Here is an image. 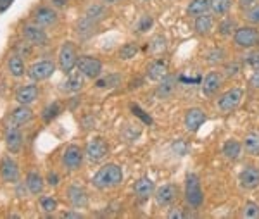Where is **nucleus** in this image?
<instances>
[{"label": "nucleus", "mask_w": 259, "mask_h": 219, "mask_svg": "<svg viewBox=\"0 0 259 219\" xmlns=\"http://www.w3.org/2000/svg\"><path fill=\"white\" fill-rule=\"evenodd\" d=\"M94 185L101 190H107L116 185H119L123 181V171L119 166L116 164H107L104 168H101L97 171V174L94 176Z\"/></svg>", "instance_id": "1"}, {"label": "nucleus", "mask_w": 259, "mask_h": 219, "mask_svg": "<svg viewBox=\"0 0 259 219\" xmlns=\"http://www.w3.org/2000/svg\"><path fill=\"white\" fill-rule=\"evenodd\" d=\"M185 198L192 207H201L204 195H202L201 181H199L197 174H188L185 180Z\"/></svg>", "instance_id": "2"}, {"label": "nucleus", "mask_w": 259, "mask_h": 219, "mask_svg": "<svg viewBox=\"0 0 259 219\" xmlns=\"http://www.w3.org/2000/svg\"><path fill=\"white\" fill-rule=\"evenodd\" d=\"M233 40L238 47L242 49H252L259 43V33L258 29L251 28V26H244V28L235 29Z\"/></svg>", "instance_id": "3"}, {"label": "nucleus", "mask_w": 259, "mask_h": 219, "mask_svg": "<svg viewBox=\"0 0 259 219\" xmlns=\"http://www.w3.org/2000/svg\"><path fill=\"white\" fill-rule=\"evenodd\" d=\"M79 73L86 78H99L102 73V62L95 57H90V55H83V57L78 59L76 62Z\"/></svg>", "instance_id": "4"}, {"label": "nucleus", "mask_w": 259, "mask_h": 219, "mask_svg": "<svg viewBox=\"0 0 259 219\" xmlns=\"http://www.w3.org/2000/svg\"><path fill=\"white\" fill-rule=\"evenodd\" d=\"M242 97H244V92L240 88H232V90L225 92L223 95L218 100V107L221 109L223 112H232L240 105Z\"/></svg>", "instance_id": "5"}, {"label": "nucleus", "mask_w": 259, "mask_h": 219, "mask_svg": "<svg viewBox=\"0 0 259 219\" xmlns=\"http://www.w3.org/2000/svg\"><path fill=\"white\" fill-rule=\"evenodd\" d=\"M55 64L52 61H40L36 64H33L28 71V76L33 81H42V79H47L54 74Z\"/></svg>", "instance_id": "6"}, {"label": "nucleus", "mask_w": 259, "mask_h": 219, "mask_svg": "<svg viewBox=\"0 0 259 219\" xmlns=\"http://www.w3.org/2000/svg\"><path fill=\"white\" fill-rule=\"evenodd\" d=\"M78 57H76V50L73 47V43H64L61 49V54H59V64L64 73H71V69L76 66Z\"/></svg>", "instance_id": "7"}, {"label": "nucleus", "mask_w": 259, "mask_h": 219, "mask_svg": "<svg viewBox=\"0 0 259 219\" xmlns=\"http://www.w3.org/2000/svg\"><path fill=\"white\" fill-rule=\"evenodd\" d=\"M238 181H240V187L245 190H254L259 187V169L256 166H249L244 171L238 174Z\"/></svg>", "instance_id": "8"}, {"label": "nucleus", "mask_w": 259, "mask_h": 219, "mask_svg": "<svg viewBox=\"0 0 259 219\" xmlns=\"http://www.w3.org/2000/svg\"><path fill=\"white\" fill-rule=\"evenodd\" d=\"M206 122V114L202 109L194 107V109H188L187 114H185V128L192 133H195L199 128Z\"/></svg>", "instance_id": "9"}, {"label": "nucleus", "mask_w": 259, "mask_h": 219, "mask_svg": "<svg viewBox=\"0 0 259 219\" xmlns=\"http://www.w3.org/2000/svg\"><path fill=\"white\" fill-rule=\"evenodd\" d=\"M177 187L175 185H162L161 188H157L155 190V202H157L159 205H162V207H166V205L173 204L175 202V198H177Z\"/></svg>", "instance_id": "10"}, {"label": "nucleus", "mask_w": 259, "mask_h": 219, "mask_svg": "<svg viewBox=\"0 0 259 219\" xmlns=\"http://www.w3.org/2000/svg\"><path fill=\"white\" fill-rule=\"evenodd\" d=\"M62 161H64V166L68 169H78L81 166L83 161V152L79 147L76 145H71L64 150V155H62Z\"/></svg>", "instance_id": "11"}, {"label": "nucleus", "mask_w": 259, "mask_h": 219, "mask_svg": "<svg viewBox=\"0 0 259 219\" xmlns=\"http://www.w3.org/2000/svg\"><path fill=\"white\" fill-rule=\"evenodd\" d=\"M85 154L90 161H101V159L105 157V154H107V145H105V142L101 140V138L92 140L90 144L86 145Z\"/></svg>", "instance_id": "12"}, {"label": "nucleus", "mask_w": 259, "mask_h": 219, "mask_svg": "<svg viewBox=\"0 0 259 219\" xmlns=\"http://www.w3.org/2000/svg\"><path fill=\"white\" fill-rule=\"evenodd\" d=\"M0 172H2V178L4 181H9V183H14L18 181L19 171H18V164L12 161L11 157H4L2 159V164H0Z\"/></svg>", "instance_id": "13"}, {"label": "nucleus", "mask_w": 259, "mask_h": 219, "mask_svg": "<svg viewBox=\"0 0 259 219\" xmlns=\"http://www.w3.org/2000/svg\"><path fill=\"white\" fill-rule=\"evenodd\" d=\"M220 86H221V76L212 71L209 74H206V78L202 79V94L214 95L216 92L220 90Z\"/></svg>", "instance_id": "14"}, {"label": "nucleus", "mask_w": 259, "mask_h": 219, "mask_svg": "<svg viewBox=\"0 0 259 219\" xmlns=\"http://www.w3.org/2000/svg\"><path fill=\"white\" fill-rule=\"evenodd\" d=\"M175 85H177V78L171 74H166L164 78L161 79V83H159L157 90H155V95L161 98H168L169 95L175 92Z\"/></svg>", "instance_id": "15"}, {"label": "nucleus", "mask_w": 259, "mask_h": 219, "mask_svg": "<svg viewBox=\"0 0 259 219\" xmlns=\"http://www.w3.org/2000/svg\"><path fill=\"white\" fill-rule=\"evenodd\" d=\"M133 190L140 198H149L155 192V185L151 178H140V180L135 183Z\"/></svg>", "instance_id": "16"}, {"label": "nucleus", "mask_w": 259, "mask_h": 219, "mask_svg": "<svg viewBox=\"0 0 259 219\" xmlns=\"http://www.w3.org/2000/svg\"><path fill=\"white\" fill-rule=\"evenodd\" d=\"M5 144H7L11 152H19L23 144V137H21V131L18 129V126H12V128L7 129V133H5Z\"/></svg>", "instance_id": "17"}, {"label": "nucleus", "mask_w": 259, "mask_h": 219, "mask_svg": "<svg viewBox=\"0 0 259 219\" xmlns=\"http://www.w3.org/2000/svg\"><path fill=\"white\" fill-rule=\"evenodd\" d=\"M38 97V88H36L35 85H28V86H23V88H19L18 94H16V98H18L19 104L23 105H28L31 104L35 98Z\"/></svg>", "instance_id": "18"}, {"label": "nucleus", "mask_w": 259, "mask_h": 219, "mask_svg": "<svg viewBox=\"0 0 259 219\" xmlns=\"http://www.w3.org/2000/svg\"><path fill=\"white\" fill-rule=\"evenodd\" d=\"M168 74V64L164 61H154L147 69V76L152 81H161Z\"/></svg>", "instance_id": "19"}, {"label": "nucleus", "mask_w": 259, "mask_h": 219, "mask_svg": "<svg viewBox=\"0 0 259 219\" xmlns=\"http://www.w3.org/2000/svg\"><path fill=\"white\" fill-rule=\"evenodd\" d=\"M25 38L33 45H43L47 42V35L43 33V29L36 28V26H28L25 28Z\"/></svg>", "instance_id": "20"}, {"label": "nucleus", "mask_w": 259, "mask_h": 219, "mask_svg": "<svg viewBox=\"0 0 259 219\" xmlns=\"http://www.w3.org/2000/svg\"><path fill=\"white\" fill-rule=\"evenodd\" d=\"M55 19H57V16H55V12L52 11V9L49 7H42L36 11L35 14V21L38 23V24H43V26H51L55 23Z\"/></svg>", "instance_id": "21"}, {"label": "nucleus", "mask_w": 259, "mask_h": 219, "mask_svg": "<svg viewBox=\"0 0 259 219\" xmlns=\"http://www.w3.org/2000/svg\"><path fill=\"white\" fill-rule=\"evenodd\" d=\"M211 9V2L209 0H192L190 4L187 7V12L190 16H201V14H206V12Z\"/></svg>", "instance_id": "22"}, {"label": "nucleus", "mask_w": 259, "mask_h": 219, "mask_svg": "<svg viewBox=\"0 0 259 219\" xmlns=\"http://www.w3.org/2000/svg\"><path fill=\"white\" fill-rule=\"evenodd\" d=\"M244 148L247 154L259 155V131H251L244 140Z\"/></svg>", "instance_id": "23"}, {"label": "nucleus", "mask_w": 259, "mask_h": 219, "mask_svg": "<svg viewBox=\"0 0 259 219\" xmlns=\"http://www.w3.org/2000/svg\"><path fill=\"white\" fill-rule=\"evenodd\" d=\"M212 29V18L206 12V14H201L197 16V19H195V31L199 33V35H207L209 31Z\"/></svg>", "instance_id": "24"}, {"label": "nucleus", "mask_w": 259, "mask_h": 219, "mask_svg": "<svg viewBox=\"0 0 259 219\" xmlns=\"http://www.w3.org/2000/svg\"><path fill=\"white\" fill-rule=\"evenodd\" d=\"M29 119H31V111H29L26 105H21V107H18L12 112L11 121H12V126H16V124H25Z\"/></svg>", "instance_id": "25"}, {"label": "nucleus", "mask_w": 259, "mask_h": 219, "mask_svg": "<svg viewBox=\"0 0 259 219\" xmlns=\"http://www.w3.org/2000/svg\"><path fill=\"white\" fill-rule=\"evenodd\" d=\"M69 200L75 207H83L86 205V194L79 187H71L69 188Z\"/></svg>", "instance_id": "26"}, {"label": "nucleus", "mask_w": 259, "mask_h": 219, "mask_svg": "<svg viewBox=\"0 0 259 219\" xmlns=\"http://www.w3.org/2000/svg\"><path fill=\"white\" fill-rule=\"evenodd\" d=\"M223 154L227 155L228 159H238L242 154V145L238 144L237 140H228L227 144L223 145Z\"/></svg>", "instance_id": "27"}, {"label": "nucleus", "mask_w": 259, "mask_h": 219, "mask_svg": "<svg viewBox=\"0 0 259 219\" xmlns=\"http://www.w3.org/2000/svg\"><path fill=\"white\" fill-rule=\"evenodd\" d=\"M26 185H28L31 194H40L43 188V180L38 172H29L28 178H26Z\"/></svg>", "instance_id": "28"}, {"label": "nucleus", "mask_w": 259, "mask_h": 219, "mask_svg": "<svg viewBox=\"0 0 259 219\" xmlns=\"http://www.w3.org/2000/svg\"><path fill=\"white\" fill-rule=\"evenodd\" d=\"M81 86H83V74L81 73H75V74L69 76V79L64 83V90L78 92V90H81Z\"/></svg>", "instance_id": "29"}, {"label": "nucleus", "mask_w": 259, "mask_h": 219, "mask_svg": "<svg viewBox=\"0 0 259 219\" xmlns=\"http://www.w3.org/2000/svg\"><path fill=\"white\" fill-rule=\"evenodd\" d=\"M211 2V9L214 14L221 16V14H227L232 7V2L233 0H209Z\"/></svg>", "instance_id": "30"}, {"label": "nucleus", "mask_w": 259, "mask_h": 219, "mask_svg": "<svg viewBox=\"0 0 259 219\" xmlns=\"http://www.w3.org/2000/svg\"><path fill=\"white\" fill-rule=\"evenodd\" d=\"M9 69H11L12 76H16V78L23 76V73H25V64H23L21 57H18V55L11 57V61H9Z\"/></svg>", "instance_id": "31"}, {"label": "nucleus", "mask_w": 259, "mask_h": 219, "mask_svg": "<svg viewBox=\"0 0 259 219\" xmlns=\"http://www.w3.org/2000/svg\"><path fill=\"white\" fill-rule=\"evenodd\" d=\"M138 54V45L137 43H126L119 49V57L121 59H133Z\"/></svg>", "instance_id": "32"}, {"label": "nucleus", "mask_w": 259, "mask_h": 219, "mask_svg": "<svg viewBox=\"0 0 259 219\" xmlns=\"http://www.w3.org/2000/svg\"><path fill=\"white\" fill-rule=\"evenodd\" d=\"M242 216L247 219H256L259 218V205L256 202H247L242 209Z\"/></svg>", "instance_id": "33"}, {"label": "nucleus", "mask_w": 259, "mask_h": 219, "mask_svg": "<svg viewBox=\"0 0 259 219\" xmlns=\"http://www.w3.org/2000/svg\"><path fill=\"white\" fill-rule=\"evenodd\" d=\"M149 49H151V52H154V54H161V52L166 49V38L161 35L155 36V38L152 40L151 45H149Z\"/></svg>", "instance_id": "34"}, {"label": "nucleus", "mask_w": 259, "mask_h": 219, "mask_svg": "<svg viewBox=\"0 0 259 219\" xmlns=\"http://www.w3.org/2000/svg\"><path fill=\"white\" fill-rule=\"evenodd\" d=\"M119 81H121V78H119L118 74H111V76H107V78H104V79H99L97 86H99V88H111V86L119 85Z\"/></svg>", "instance_id": "35"}, {"label": "nucleus", "mask_w": 259, "mask_h": 219, "mask_svg": "<svg viewBox=\"0 0 259 219\" xmlns=\"http://www.w3.org/2000/svg\"><path fill=\"white\" fill-rule=\"evenodd\" d=\"M245 18H247V21L252 23V24H259V4L251 5V9L245 12Z\"/></svg>", "instance_id": "36"}, {"label": "nucleus", "mask_w": 259, "mask_h": 219, "mask_svg": "<svg viewBox=\"0 0 259 219\" xmlns=\"http://www.w3.org/2000/svg\"><path fill=\"white\" fill-rule=\"evenodd\" d=\"M40 204H42L43 211H47V212H54L55 209H57V202H55V198H52V197H42Z\"/></svg>", "instance_id": "37"}, {"label": "nucleus", "mask_w": 259, "mask_h": 219, "mask_svg": "<svg viewBox=\"0 0 259 219\" xmlns=\"http://www.w3.org/2000/svg\"><path fill=\"white\" fill-rule=\"evenodd\" d=\"M59 104H52V105H49V107H45V111H43V121H51L52 118H55V116L59 114Z\"/></svg>", "instance_id": "38"}, {"label": "nucleus", "mask_w": 259, "mask_h": 219, "mask_svg": "<svg viewBox=\"0 0 259 219\" xmlns=\"http://www.w3.org/2000/svg\"><path fill=\"white\" fill-rule=\"evenodd\" d=\"M233 28H235V23L232 19H227V21H223L220 24V33L221 35H230L233 31Z\"/></svg>", "instance_id": "39"}, {"label": "nucleus", "mask_w": 259, "mask_h": 219, "mask_svg": "<svg viewBox=\"0 0 259 219\" xmlns=\"http://www.w3.org/2000/svg\"><path fill=\"white\" fill-rule=\"evenodd\" d=\"M247 62L252 69H259V52H254V54L249 55Z\"/></svg>", "instance_id": "40"}, {"label": "nucleus", "mask_w": 259, "mask_h": 219, "mask_svg": "<svg viewBox=\"0 0 259 219\" xmlns=\"http://www.w3.org/2000/svg\"><path fill=\"white\" fill-rule=\"evenodd\" d=\"M131 111H133L135 114L138 116V118H142V119H144L145 122H149V124H151V122H152L151 116H145V114H144V111H142V109L138 107V105H131Z\"/></svg>", "instance_id": "41"}, {"label": "nucleus", "mask_w": 259, "mask_h": 219, "mask_svg": "<svg viewBox=\"0 0 259 219\" xmlns=\"http://www.w3.org/2000/svg\"><path fill=\"white\" fill-rule=\"evenodd\" d=\"M151 26H152V18L145 16V18L140 21V24H138V31H147V29L151 28Z\"/></svg>", "instance_id": "42"}, {"label": "nucleus", "mask_w": 259, "mask_h": 219, "mask_svg": "<svg viewBox=\"0 0 259 219\" xmlns=\"http://www.w3.org/2000/svg\"><path fill=\"white\" fill-rule=\"evenodd\" d=\"M251 85L254 86V88H258V90H259V69H256L254 74L251 76Z\"/></svg>", "instance_id": "43"}, {"label": "nucleus", "mask_w": 259, "mask_h": 219, "mask_svg": "<svg viewBox=\"0 0 259 219\" xmlns=\"http://www.w3.org/2000/svg\"><path fill=\"white\" fill-rule=\"evenodd\" d=\"M12 2H14V0H0V12L7 11V9L11 7Z\"/></svg>", "instance_id": "44"}, {"label": "nucleus", "mask_w": 259, "mask_h": 219, "mask_svg": "<svg viewBox=\"0 0 259 219\" xmlns=\"http://www.w3.org/2000/svg\"><path fill=\"white\" fill-rule=\"evenodd\" d=\"M238 4L242 9H249L251 5H254V0H238Z\"/></svg>", "instance_id": "45"}, {"label": "nucleus", "mask_w": 259, "mask_h": 219, "mask_svg": "<svg viewBox=\"0 0 259 219\" xmlns=\"http://www.w3.org/2000/svg\"><path fill=\"white\" fill-rule=\"evenodd\" d=\"M49 183L54 185V187L59 183V176H57V174H55V172H51V174H49Z\"/></svg>", "instance_id": "46"}, {"label": "nucleus", "mask_w": 259, "mask_h": 219, "mask_svg": "<svg viewBox=\"0 0 259 219\" xmlns=\"http://www.w3.org/2000/svg\"><path fill=\"white\" fill-rule=\"evenodd\" d=\"M237 69H238V66H237V64L228 66V68H227V74H228V76H230V74H235V73H237Z\"/></svg>", "instance_id": "47"}, {"label": "nucleus", "mask_w": 259, "mask_h": 219, "mask_svg": "<svg viewBox=\"0 0 259 219\" xmlns=\"http://www.w3.org/2000/svg\"><path fill=\"white\" fill-rule=\"evenodd\" d=\"M64 218H81V214H76V212H66Z\"/></svg>", "instance_id": "48"}, {"label": "nucleus", "mask_w": 259, "mask_h": 219, "mask_svg": "<svg viewBox=\"0 0 259 219\" xmlns=\"http://www.w3.org/2000/svg\"><path fill=\"white\" fill-rule=\"evenodd\" d=\"M52 2H54L57 7H62V5H66V2H68V0H52Z\"/></svg>", "instance_id": "49"}, {"label": "nucleus", "mask_w": 259, "mask_h": 219, "mask_svg": "<svg viewBox=\"0 0 259 219\" xmlns=\"http://www.w3.org/2000/svg\"><path fill=\"white\" fill-rule=\"evenodd\" d=\"M18 194H19V195H21V197H23V194L26 195V190H25V188H23V187H19V188H18Z\"/></svg>", "instance_id": "50"}, {"label": "nucleus", "mask_w": 259, "mask_h": 219, "mask_svg": "<svg viewBox=\"0 0 259 219\" xmlns=\"http://www.w3.org/2000/svg\"><path fill=\"white\" fill-rule=\"evenodd\" d=\"M105 2H109V4H112V2H118V0H105Z\"/></svg>", "instance_id": "51"}]
</instances>
